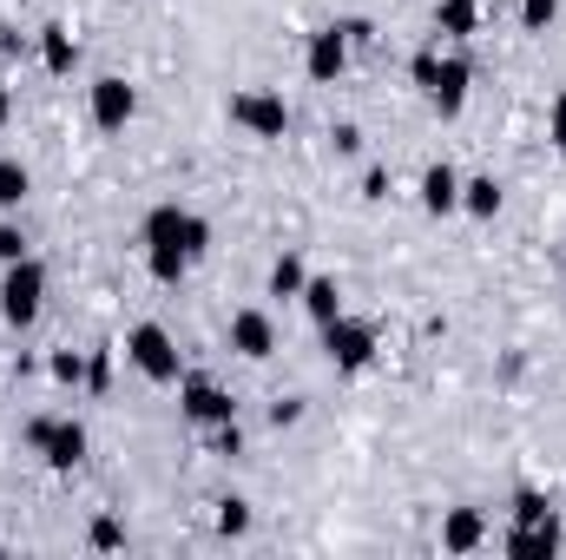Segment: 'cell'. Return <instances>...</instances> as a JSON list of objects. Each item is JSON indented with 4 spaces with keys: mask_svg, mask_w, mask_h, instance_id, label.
I'll return each mask as SVG.
<instances>
[{
    "mask_svg": "<svg viewBox=\"0 0 566 560\" xmlns=\"http://www.w3.org/2000/svg\"><path fill=\"white\" fill-rule=\"evenodd\" d=\"M211 251V225L185 205H151L145 211V265L158 283H178L198 258Z\"/></svg>",
    "mask_w": 566,
    "mask_h": 560,
    "instance_id": "6da1fadb",
    "label": "cell"
},
{
    "mask_svg": "<svg viewBox=\"0 0 566 560\" xmlns=\"http://www.w3.org/2000/svg\"><path fill=\"white\" fill-rule=\"evenodd\" d=\"M40 303H46V265H40V258H13L7 278H0V317H7L13 330H27V323L40 317Z\"/></svg>",
    "mask_w": 566,
    "mask_h": 560,
    "instance_id": "7a4b0ae2",
    "label": "cell"
},
{
    "mask_svg": "<svg viewBox=\"0 0 566 560\" xmlns=\"http://www.w3.org/2000/svg\"><path fill=\"white\" fill-rule=\"evenodd\" d=\"M126 356L139 363V376H151V383H178V376H185V370H178V343H171L165 323H133Z\"/></svg>",
    "mask_w": 566,
    "mask_h": 560,
    "instance_id": "3957f363",
    "label": "cell"
},
{
    "mask_svg": "<svg viewBox=\"0 0 566 560\" xmlns=\"http://www.w3.org/2000/svg\"><path fill=\"white\" fill-rule=\"evenodd\" d=\"M27 442L46 455V468H80L86 462V428L80 422H53V416H40V422H27Z\"/></svg>",
    "mask_w": 566,
    "mask_h": 560,
    "instance_id": "277c9868",
    "label": "cell"
},
{
    "mask_svg": "<svg viewBox=\"0 0 566 560\" xmlns=\"http://www.w3.org/2000/svg\"><path fill=\"white\" fill-rule=\"evenodd\" d=\"M323 356L356 376V370H369V356H376V330L356 323V317H336V323H323Z\"/></svg>",
    "mask_w": 566,
    "mask_h": 560,
    "instance_id": "5b68a950",
    "label": "cell"
},
{
    "mask_svg": "<svg viewBox=\"0 0 566 560\" xmlns=\"http://www.w3.org/2000/svg\"><path fill=\"white\" fill-rule=\"evenodd\" d=\"M231 120H238L244 133H258V139H283V133H290L283 93H238V100H231Z\"/></svg>",
    "mask_w": 566,
    "mask_h": 560,
    "instance_id": "8992f818",
    "label": "cell"
},
{
    "mask_svg": "<svg viewBox=\"0 0 566 560\" xmlns=\"http://www.w3.org/2000/svg\"><path fill=\"white\" fill-rule=\"evenodd\" d=\"M133 113H139V93L126 86V80H93V126L99 133H126L133 126Z\"/></svg>",
    "mask_w": 566,
    "mask_h": 560,
    "instance_id": "52a82bcc",
    "label": "cell"
},
{
    "mask_svg": "<svg viewBox=\"0 0 566 560\" xmlns=\"http://www.w3.org/2000/svg\"><path fill=\"white\" fill-rule=\"evenodd\" d=\"M303 66H310V80H316V86H336V80H343V66H349V33H343V27H323V33H310V53H303Z\"/></svg>",
    "mask_w": 566,
    "mask_h": 560,
    "instance_id": "ba28073f",
    "label": "cell"
},
{
    "mask_svg": "<svg viewBox=\"0 0 566 560\" xmlns=\"http://www.w3.org/2000/svg\"><path fill=\"white\" fill-rule=\"evenodd\" d=\"M468 80H474V66H468L461 53H448V60L434 66V80H428L434 113H461V106H468Z\"/></svg>",
    "mask_w": 566,
    "mask_h": 560,
    "instance_id": "9c48e42d",
    "label": "cell"
},
{
    "mask_svg": "<svg viewBox=\"0 0 566 560\" xmlns=\"http://www.w3.org/2000/svg\"><path fill=\"white\" fill-rule=\"evenodd\" d=\"M231 350L251 356V363H264V356L277 350V323H271L264 310H238V317H231Z\"/></svg>",
    "mask_w": 566,
    "mask_h": 560,
    "instance_id": "30bf717a",
    "label": "cell"
},
{
    "mask_svg": "<svg viewBox=\"0 0 566 560\" xmlns=\"http://www.w3.org/2000/svg\"><path fill=\"white\" fill-rule=\"evenodd\" d=\"M178 403H185V416L191 422H211V428L231 422V409H238V403H231L218 383H205V376H185V396H178Z\"/></svg>",
    "mask_w": 566,
    "mask_h": 560,
    "instance_id": "8fae6325",
    "label": "cell"
},
{
    "mask_svg": "<svg viewBox=\"0 0 566 560\" xmlns=\"http://www.w3.org/2000/svg\"><path fill=\"white\" fill-rule=\"evenodd\" d=\"M507 554H521V560L560 554V521H514V535H507Z\"/></svg>",
    "mask_w": 566,
    "mask_h": 560,
    "instance_id": "7c38bea8",
    "label": "cell"
},
{
    "mask_svg": "<svg viewBox=\"0 0 566 560\" xmlns=\"http://www.w3.org/2000/svg\"><path fill=\"white\" fill-rule=\"evenodd\" d=\"M422 205L441 218V211H461V178H454V165H428L422 172Z\"/></svg>",
    "mask_w": 566,
    "mask_h": 560,
    "instance_id": "4fadbf2b",
    "label": "cell"
},
{
    "mask_svg": "<svg viewBox=\"0 0 566 560\" xmlns=\"http://www.w3.org/2000/svg\"><path fill=\"white\" fill-rule=\"evenodd\" d=\"M474 27H481V0H441V7H434V33L474 40Z\"/></svg>",
    "mask_w": 566,
    "mask_h": 560,
    "instance_id": "5bb4252c",
    "label": "cell"
},
{
    "mask_svg": "<svg viewBox=\"0 0 566 560\" xmlns=\"http://www.w3.org/2000/svg\"><path fill=\"white\" fill-rule=\"evenodd\" d=\"M303 310H310L316 323H336V317H343V290H336V278H310L303 283Z\"/></svg>",
    "mask_w": 566,
    "mask_h": 560,
    "instance_id": "9a60e30c",
    "label": "cell"
},
{
    "mask_svg": "<svg viewBox=\"0 0 566 560\" xmlns=\"http://www.w3.org/2000/svg\"><path fill=\"white\" fill-rule=\"evenodd\" d=\"M481 535H488V528H481V515L454 508V515H448V528H441V548H448V554H468V548H481Z\"/></svg>",
    "mask_w": 566,
    "mask_h": 560,
    "instance_id": "2e32d148",
    "label": "cell"
},
{
    "mask_svg": "<svg viewBox=\"0 0 566 560\" xmlns=\"http://www.w3.org/2000/svg\"><path fill=\"white\" fill-rule=\"evenodd\" d=\"M40 60H46V73H73V60H80L73 33H66V27H46V33H40Z\"/></svg>",
    "mask_w": 566,
    "mask_h": 560,
    "instance_id": "e0dca14e",
    "label": "cell"
},
{
    "mask_svg": "<svg viewBox=\"0 0 566 560\" xmlns=\"http://www.w3.org/2000/svg\"><path fill=\"white\" fill-rule=\"evenodd\" d=\"M303 283H310L303 258H296V251H283L277 265H271V297H303Z\"/></svg>",
    "mask_w": 566,
    "mask_h": 560,
    "instance_id": "ac0fdd59",
    "label": "cell"
},
{
    "mask_svg": "<svg viewBox=\"0 0 566 560\" xmlns=\"http://www.w3.org/2000/svg\"><path fill=\"white\" fill-rule=\"evenodd\" d=\"M461 211L494 218V211H501V185H494V178H468V185H461Z\"/></svg>",
    "mask_w": 566,
    "mask_h": 560,
    "instance_id": "d6986e66",
    "label": "cell"
},
{
    "mask_svg": "<svg viewBox=\"0 0 566 560\" xmlns=\"http://www.w3.org/2000/svg\"><path fill=\"white\" fill-rule=\"evenodd\" d=\"M27 165L20 158H0V211H20V198H27Z\"/></svg>",
    "mask_w": 566,
    "mask_h": 560,
    "instance_id": "ffe728a7",
    "label": "cell"
},
{
    "mask_svg": "<svg viewBox=\"0 0 566 560\" xmlns=\"http://www.w3.org/2000/svg\"><path fill=\"white\" fill-rule=\"evenodd\" d=\"M218 535H251V501H218Z\"/></svg>",
    "mask_w": 566,
    "mask_h": 560,
    "instance_id": "44dd1931",
    "label": "cell"
},
{
    "mask_svg": "<svg viewBox=\"0 0 566 560\" xmlns=\"http://www.w3.org/2000/svg\"><path fill=\"white\" fill-rule=\"evenodd\" d=\"M514 521H554V501L527 488V495H514Z\"/></svg>",
    "mask_w": 566,
    "mask_h": 560,
    "instance_id": "7402d4cb",
    "label": "cell"
},
{
    "mask_svg": "<svg viewBox=\"0 0 566 560\" xmlns=\"http://www.w3.org/2000/svg\"><path fill=\"white\" fill-rule=\"evenodd\" d=\"M554 13H560V0H521V27H527V33L554 27Z\"/></svg>",
    "mask_w": 566,
    "mask_h": 560,
    "instance_id": "603a6c76",
    "label": "cell"
},
{
    "mask_svg": "<svg viewBox=\"0 0 566 560\" xmlns=\"http://www.w3.org/2000/svg\"><path fill=\"white\" fill-rule=\"evenodd\" d=\"M329 139H336L343 158H356V152H363V126H349V120H343V126H329Z\"/></svg>",
    "mask_w": 566,
    "mask_h": 560,
    "instance_id": "cb8c5ba5",
    "label": "cell"
},
{
    "mask_svg": "<svg viewBox=\"0 0 566 560\" xmlns=\"http://www.w3.org/2000/svg\"><path fill=\"white\" fill-rule=\"evenodd\" d=\"M13 258H27V238H20V225H0V265H13Z\"/></svg>",
    "mask_w": 566,
    "mask_h": 560,
    "instance_id": "d4e9b609",
    "label": "cell"
},
{
    "mask_svg": "<svg viewBox=\"0 0 566 560\" xmlns=\"http://www.w3.org/2000/svg\"><path fill=\"white\" fill-rule=\"evenodd\" d=\"M93 548H126V528L119 521H93Z\"/></svg>",
    "mask_w": 566,
    "mask_h": 560,
    "instance_id": "484cf974",
    "label": "cell"
},
{
    "mask_svg": "<svg viewBox=\"0 0 566 560\" xmlns=\"http://www.w3.org/2000/svg\"><path fill=\"white\" fill-rule=\"evenodd\" d=\"M547 139H554V145L566 152V93L554 100V113H547Z\"/></svg>",
    "mask_w": 566,
    "mask_h": 560,
    "instance_id": "4316f807",
    "label": "cell"
},
{
    "mask_svg": "<svg viewBox=\"0 0 566 560\" xmlns=\"http://www.w3.org/2000/svg\"><path fill=\"white\" fill-rule=\"evenodd\" d=\"M218 455H238L244 448V435H238V422H218V442H211Z\"/></svg>",
    "mask_w": 566,
    "mask_h": 560,
    "instance_id": "83f0119b",
    "label": "cell"
},
{
    "mask_svg": "<svg viewBox=\"0 0 566 560\" xmlns=\"http://www.w3.org/2000/svg\"><path fill=\"white\" fill-rule=\"evenodd\" d=\"M434 66H441V53H434V46L416 53V86H422V93H428V80H434Z\"/></svg>",
    "mask_w": 566,
    "mask_h": 560,
    "instance_id": "f1b7e54d",
    "label": "cell"
},
{
    "mask_svg": "<svg viewBox=\"0 0 566 560\" xmlns=\"http://www.w3.org/2000/svg\"><path fill=\"white\" fill-rule=\"evenodd\" d=\"M290 422H303V403H271V428H290Z\"/></svg>",
    "mask_w": 566,
    "mask_h": 560,
    "instance_id": "f546056e",
    "label": "cell"
},
{
    "mask_svg": "<svg viewBox=\"0 0 566 560\" xmlns=\"http://www.w3.org/2000/svg\"><path fill=\"white\" fill-rule=\"evenodd\" d=\"M80 370H86V363H80V356H53V376H60V383H73V376H80Z\"/></svg>",
    "mask_w": 566,
    "mask_h": 560,
    "instance_id": "4dcf8cb0",
    "label": "cell"
},
{
    "mask_svg": "<svg viewBox=\"0 0 566 560\" xmlns=\"http://www.w3.org/2000/svg\"><path fill=\"white\" fill-rule=\"evenodd\" d=\"M86 376H93V390H106V376H113V363H106V350H99V356L86 363Z\"/></svg>",
    "mask_w": 566,
    "mask_h": 560,
    "instance_id": "1f68e13d",
    "label": "cell"
},
{
    "mask_svg": "<svg viewBox=\"0 0 566 560\" xmlns=\"http://www.w3.org/2000/svg\"><path fill=\"white\" fill-rule=\"evenodd\" d=\"M7 113H13V100H7V86H0V133H7Z\"/></svg>",
    "mask_w": 566,
    "mask_h": 560,
    "instance_id": "d6a6232c",
    "label": "cell"
}]
</instances>
